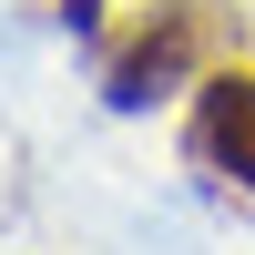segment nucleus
Listing matches in <instances>:
<instances>
[{
    "mask_svg": "<svg viewBox=\"0 0 255 255\" xmlns=\"http://www.w3.org/2000/svg\"><path fill=\"white\" fill-rule=\"evenodd\" d=\"M215 41H225V0H153V20L102 61V102L113 113H153V102L194 92L215 72Z\"/></svg>",
    "mask_w": 255,
    "mask_h": 255,
    "instance_id": "1",
    "label": "nucleus"
},
{
    "mask_svg": "<svg viewBox=\"0 0 255 255\" xmlns=\"http://www.w3.org/2000/svg\"><path fill=\"white\" fill-rule=\"evenodd\" d=\"M184 153L225 184V194L255 204V72H204L194 82V113H184Z\"/></svg>",
    "mask_w": 255,
    "mask_h": 255,
    "instance_id": "2",
    "label": "nucleus"
}]
</instances>
